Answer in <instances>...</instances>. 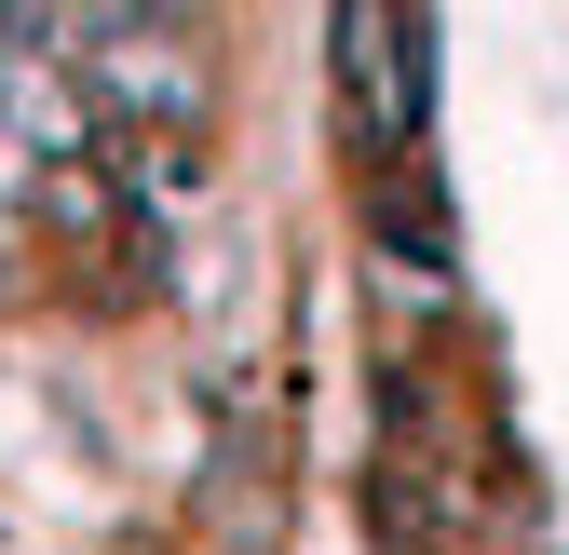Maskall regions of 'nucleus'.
<instances>
[{
  "label": "nucleus",
  "instance_id": "f257e3e1",
  "mask_svg": "<svg viewBox=\"0 0 569 555\" xmlns=\"http://www.w3.org/2000/svg\"><path fill=\"white\" fill-rule=\"evenodd\" d=\"M339 95H352V135H367V150H407V122H420V41L393 28V0H339Z\"/></svg>",
  "mask_w": 569,
  "mask_h": 555
},
{
  "label": "nucleus",
  "instance_id": "f03ea898",
  "mask_svg": "<svg viewBox=\"0 0 569 555\" xmlns=\"http://www.w3.org/2000/svg\"><path fill=\"white\" fill-rule=\"evenodd\" d=\"M96 14H122V28H150V14H163V0H96Z\"/></svg>",
  "mask_w": 569,
  "mask_h": 555
}]
</instances>
